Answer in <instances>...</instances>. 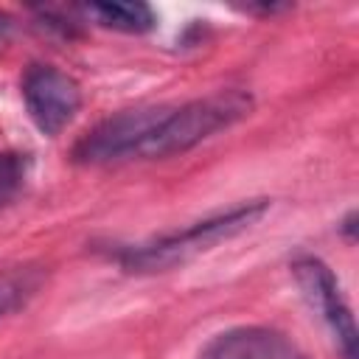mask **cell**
I'll return each instance as SVG.
<instances>
[{
  "label": "cell",
  "instance_id": "obj_1",
  "mask_svg": "<svg viewBox=\"0 0 359 359\" xmlns=\"http://www.w3.org/2000/svg\"><path fill=\"white\" fill-rule=\"evenodd\" d=\"M250 112V95L236 90H222L196 101H188L182 107H174L165 112L160 126L149 135V140L140 146V157H171L194 149L196 143L208 140L219 129H227L238 118Z\"/></svg>",
  "mask_w": 359,
  "mask_h": 359
},
{
  "label": "cell",
  "instance_id": "obj_2",
  "mask_svg": "<svg viewBox=\"0 0 359 359\" xmlns=\"http://www.w3.org/2000/svg\"><path fill=\"white\" fill-rule=\"evenodd\" d=\"M266 210V202H247V205H238L227 213H219L213 219H205V222H196L180 233H171V236H163L151 244H140V247H132L123 252V266L129 272H163V269H171L177 264H185L188 258L210 250L213 244L241 233L244 227H250L255 219H261Z\"/></svg>",
  "mask_w": 359,
  "mask_h": 359
},
{
  "label": "cell",
  "instance_id": "obj_3",
  "mask_svg": "<svg viewBox=\"0 0 359 359\" xmlns=\"http://www.w3.org/2000/svg\"><path fill=\"white\" fill-rule=\"evenodd\" d=\"M165 112L168 107H137V109H123L118 115H109L90 135L81 137L73 154L81 163H107V160L132 157L140 151L149 135L160 126Z\"/></svg>",
  "mask_w": 359,
  "mask_h": 359
},
{
  "label": "cell",
  "instance_id": "obj_4",
  "mask_svg": "<svg viewBox=\"0 0 359 359\" xmlns=\"http://www.w3.org/2000/svg\"><path fill=\"white\" fill-rule=\"evenodd\" d=\"M22 101L42 135H59L81 107L79 84L50 65H31L22 76Z\"/></svg>",
  "mask_w": 359,
  "mask_h": 359
},
{
  "label": "cell",
  "instance_id": "obj_5",
  "mask_svg": "<svg viewBox=\"0 0 359 359\" xmlns=\"http://www.w3.org/2000/svg\"><path fill=\"white\" fill-rule=\"evenodd\" d=\"M292 272H294V280H297L303 297L309 300V306L334 331L345 359H356V323H353V314L339 292L334 272L320 258H311V255L297 258L292 264Z\"/></svg>",
  "mask_w": 359,
  "mask_h": 359
},
{
  "label": "cell",
  "instance_id": "obj_6",
  "mask_svg": "<svg viewBox=\"0 0 359 359\" xmlns=\"http://www.w3.org/2000/svg\"><path fill=\"white\" fill-rule=\"evenodd\" d=\"M199 359H292V348L283 334L261 325H241L216 334L199 353Z\"/></svg>",
  "mask_w": 359,
  "mask_h": 359
},
{
  "label": "cell",
  "instance_id": "obj_7",
  "mask_svg": "<svg viewBox=\"0 0 359 359\" xmlns=\"http://www.w3.org/2000/svg\"><path fill=\"white\" fill-rule=\"evenodd\" d=\"M87 14H93L101 25L126 34H143L154 28V14L146 3H90Z\"/></svg>",
  "mask_w": 359,
  "mask_h": 359
},
{
  "label": "cell",
  "instance_id": "obj_8",
  "mask_svg": "<svg viewBox=\"0 0 359 359\" xmlns=\"http://www.w3.org/2000/svg\"><path fill=\"white\" fill-rule=\"evenodd\" d=\"M36 280L28 269H14V272H3L0 275V317L8 314L11 309H17L31 292H34Z\"/></svg>",
  "mask_w": 359,
  "mask_h": 359
},
{
  "label": "cell",
  "instance_id": "obj_9",
  "mask_svg": "<svg viewBox=\"0 0 359 359\" xmlns=\"http://www.w3.org/2000/svg\"><path fill=\"white\" fill-rule=\"evenodd\" d=\"M8 25H11V22H8V17H6V14H0V36L8 31Z\"/></svg>",
  "mask_w": 359,
  "mask_h": 359
},
{
  "label": "cell",
  "instance_id": "obj_10",
  "mask_svg": "<svg viewBox=\"0 0 359 359\" xmlns=\"http://www.w3.org/2000/svg\"><path fill=\"white\" fill-rule=\"evenodd\" d=\"M3 177H6V174H3V163H0V182H3Z\"/></svg>",
  "mask_w": 359,
  "mask_h": 359
},
{
  "label": "cell",
  "instance_id": "obj_11",
  "mask_svg": "<svg viewBox=\"0 0 359 359\" xmlns=\"http://www.w3.org/2000/svg\"><path fill=\"white\" fill-rule=\"evenodd\" d=\"M294 359H306V356H294Z\"/></svg>",
  "mask_w": 359,
  "mask_h": 359
}]
</instances>
